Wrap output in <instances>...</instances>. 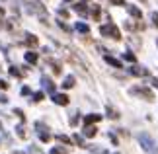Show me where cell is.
Masks as SVG:
<instances>
[{"label":"cell","mask_w":158,"mask_h":154,"mask_svg":"<svg viewBox=\"0 0 158 154\" xmlns=\"http://www.w3.org/2000/svg\"><path fill=\"white\" fill-rule=\"evenodd\" d=\"M27 12H29V14L39 16L41 22L47 23V10H45L43 2H39V0H33V2H29V4H27Z\"/></svg>","instance_id":"1"},{"label":"cell","mask_w":158,"mask_h":154,"mask_svg":"<svg viewBox=\"0 0 158 154\" xmlns=\"http://www.w3.org/2000/svg\"><path fill=\"white\" fill-rule=\"evenodd\" d=\"M100 33L104 35V37H111V39H121V31H119V27L115 26V23H106V26H102L100 27Z\"/></svg>","instance_id":"2"},{"label":"cell","mask_w":158,"mask_h":154,"mask_svg":"<svg viewBox=\"0 0 158 154\" xmlns=\"http://www.w3.org/2000/svg\"><path fill=\"white\" fill-rule=\"evenodd\" d=\"M129 92H131V96H141L143 100H148V102L154 100V94L148 88H144V86H135V88H131Z\"/></svg>","instance_id":"3"},{"label":"cell","mask_w":158,"mask_h":154,"mask_svg":"<svg viewBox=\"0 0 158 154\" xmlns=\"http://www.w3.org/2000/svg\"><path fill=\"white\" fill-rule=\"evenodd\" d=\"M139 140H141V144H143V148L144 150H148V152H156V146H154V140L148 137L147 133H143V135H139Z\"/></svg>","instance_id":"4"},{"label":"cell","mask_w":158,"mask_h":154,"mask_svg":"<svg viewBox=\"0 0 158 154\" xmlns=\"http://www.w3.org/2000/svg\"><path fill=\"white\" fill-rule=\"evenodd\" d=\"M35 127H37V133H39V139L43 140V143H47V140L51 139V135H49V131H45V125L43 123H35Z\"/></svg>","instance_id":"5"},{"label":"cell","mask_w":158,"mask_h":154,"mask_svg":"<svg viewBox=\"0 0 158 154\" xmlns=\"http://www.w3.org/2000/svg\"><path fill=\"white\" fill-rule=\"evenodd\" d=\"M53 102L57 103V106H69V96L66 94H53Z\"/></svg>","instance_id":"6"},{"label":"cell","mask_w":158,"mask_h":154,"mask_svg":"<svg viewBox=\"0 0 158 154\" xmlns=\"http://www.w3.org/2000/svg\"><path fill=\"white\" fill-rule=\"evenodd\" d=\"M129 72H131L133 76H148V70H147V69H143V66H139V65L131 66Z\"/></svg>","instance_id":"7"},{"label":"cell","mask_w":158,"mask_h":154,"mask_svg":"<svg viewBox=\"0 0 158 154\" xmlns=\"http://www.w3.org/2000/svg\"><path fill=\"white\" fill-rule=\"evenodd\" d=\"M100 119H102V115H100V113H90V115L84 117V125H92V123H98Z\"/></svg>","instance_id":"8"},{"label":"cell","mask_w":158,"mask_h":154,"mask_svg":"<svg viewBox=\"0 0 158 154\" xmlns=\"http://www.w3.org/2000/svg\"><path fill=\"white\" fill-rule=\"evenodd\" d=\"M41 82H43V88H45L47 92H51V94H55V84H53V80H51V78L43 76V78H41Z\"/></svg>","instance_id":"9"},{"label":"cell","mask_w":158,"mask_h":154,"mask_svg":"<svg viewBox=\"0 0 158 154\" xmlns=\"http://www.w3.org/2000/svg\"><path fill=\"white\" fill-rule=\"evenodd\" d=\"M127 12H129V14H131L133 18H137V20H141V18H143L141 10H139L137 6H133V4H129V6H127Z\"/></svg>","instance_id":"10"},{"label":"cell","mask_w":158,"mask_h":154,"mask_svg":"<svg viewBox=\"0 0 158 154\" xmlns=\"http://www.w3.org/2000/svg\"><path fill=\"white\" fill-rule=\"evenodd\" d=\"M74 10H76L80 16H88V6L84 4V2H78V4H74Z\"/></svg>","instance_id":"11"},{"label":"cell","mask_w":158,"mask_h":154,"mask_svg":"<svg viewBox=\"0 0 158 154\" xmlns=\"http://www.w3.org/2000/svg\"><path fill=\"white\" fill-rule=\"evenodd\" d=\"M84 135H86L88 139H92V137H96V135H98V129L92 127V125H86V127H84Z\"/></svg>","instance_id":"12"},{"label":"cell","mask_w":158,"mask_h":154,"mask_svg":"<svg viewBox=\"0 0 158 154\" xmlns=\"http://www.w3.org/2000/svg\"><path fill=\"white\" fill-rule=\"evenodd\" d=\"M26 43H27L29 47H37V45H39V39L35 37V35H31V33H27V35H26Z\"/></svg>","instance_id":"13"},{"label":"cell","mask_w":158,"mask_h":154,"mask_svg":"<svg viewBox=\"0 0 158 154\" xmlns=\"http://www.w3.org/2000/svg\"><path fill=\"white\" fill-rule=\"evenodd\" d=\"M106 63H107V65H111V66H115V69H121V60L113 59V57H109V55H106Z\"/></svg>","instance_id":"14"},{"label":"cell","mask_w":158,"mask_h":154,"mask_svg":"<svg viewBox=\"0 0 158 154\" xmlns=\"http://www.w3.org/2000/svg\"><path fill=\"white\" fill-rule=\"evenodd\" d=\"M26 60H27V63H31V65H35V63H37V53H33V51L26 53Z\"/></svg>","instance_id":"15"},{"label":"cell","mask_w":158,"mask_h":154,"mask_svg":"<svg viewBox=\"0 0 158 154\" xmlns=\"http://www.w3.org/2000/svg\"><path fill=\"white\" fill-rule=\"evenodd\" d=\"M106 111H107V117H111V119H119V113L115 111L111 106H107V107H106Z\"/></svg>","instance_id":"16"},{"label":"cell","mask_w":158,"mask_h":154,"mask_svg":"<svg viewBox=\"0 0 158 154\" xmlns=\"http://www.w3.org/2000/svg\"><path fill=\"white\" fill-rule=\"evenodd\" d=\"M100 12H102V10H100V6H98V4H94V6H92V12H90V14H92L94 20H100Z\"/></svg>","instance_id":"17"},{"label":"cell","mask_w":158,"mask_h":154,"mask_svg":"<svg viewBox=\"0 0 158 154\" xmlns=\"http://www.w3.org/2000/svg\"><path fill=\"white\" fill-rule=\"evenodd\" d=\"M76 31H80V33H90V27L86 26V23H76Z\"/></svg>","instance_id":"18"},{"label":"cell","mask_w":158,"mask_h":154,"mask_svg":"<svg viewBox=\"0 0 158 154\" xmlns=\"http://www.w3.org/2000/svg\"><path fill=\"white\" fill-rule=\"evenodd\" d=\"M74 86V76H66L63 82V88H72Z\"/></svg>","instance_id":"19"},{"label":"cell","mask_w":158,"mask_h":154,"mask_svg":"<svg viewBox=\"0 0 158 154\" xmlns=\"http://www.w3.org/2000/svg\"><path fill=\"white\" fill-rule=\"evenodd\" d=\"M51 154H69V152L63 146H55V148H51Z\"/></svg>","instance_id":"20"},{"label":"cell","mask_w":158,"mask_h":154,"mask_svg":"<svg viewBox=\"0 0 158 154\" xmlns=\"http://www.w3.org/2000/svg\"><path fill=\"white\" fill-rule=\"evenodd\" d=\"M72 140H74L78 146H86V144H84V139L80 137V135H74V137H72Z\"/></svg>","instance_id":"21"},{"label":"cell","mask_w":158,"mask_h":154,"mask_svg":"<svg viewBox=\"0 0 158 154\" xmlns=\"http://www.w3.org/2000/svg\"><path fill=\"white\" fill-rule=\"evenodd\" d=\"M51 69H53V72H55V74H60V65H59V63H55V60H51Z\"/></svg>","instance_id":"22"},{"label":"cell","mask_w":158,"mask_h":154,"mask_svg":"<svg viewBox=\"0 0 158 154\" xmlns=\"http://www.w3.org/2000/svg\"><path fill=\"white\" fill-rule=\"evenodd\" d=\"M57 140H60V143H64V144H70V139L66 137V135H57Z\"/></svg>","instance_id":"23"},{"label":"cell","mask_w":158,"mask_h":154,"mask_svg":"<svg viewBox=\"0 0 158 154\" xmlns=\"http://www.w3.org/2000/svg\"><path fill=\"white\" fill-rule=\"evenodd\" d=\"M150 20H152V26L158 27V12H152V14H150Z\"/></svg>","instance_id":"24"},{"label":"cell","mask_w":158,"mask_h":154,"mask_svg":"<svg viewBox=\"0 0 158 154\" xmlns=\"http://www.w3.org/2000/svg\"><path fill=\"white\" fill-rule=\"evenodd\" d=\"M123 57H125V60H129V63H135V60H137V57L133 53H125Z\"/></svg>","instance_id":"25"},{"label":"cell","mask_w":158,"mask_h":154,"mask_svg":"<svg viewBox=\"0 0 158 154\" xmlns=\"http://www.w3.org/2000/svg\"><path fill=\"white\" fill-rule=\"evenodd\" d=\"M10 74H12V76H18V78H20V76H22V72L18 70V69H14V66H12V69H10Z\"/></svg>","instance_id":"26"},{"label":"cell","mask_w":158,"mask_h":154,"mask_svg":"<svg viewBox=\"0 0 158 154\" xmlns=\"http://www.w3.org/2000/svg\"><path fill=\"white\" fill-rule=\"evenodd\" d=\"M43 100V92H37V94L33 96V102H41Z\"/></svg>","instance_id":"27"},{"label":"cell","mask_w":158,"mask_h":154,"mask_svg":"<svg viewBox=\"0 0 158 154\" xmlns=\"http://www.w3.org/2000/svg\"><path fill=\"white\" fill-rule=\"evenodd\" d=\"M111 4H115V6H125V0H109Z\"/></svg>","instance_id":"28"},{"label":"cell","mask_w":158,"mask_h":154,"mask_svg":"<svg viewBox=\"0 0 158 154\" xmlns=\"http://www.w3.org/2000/svg\"><path fill=\"white\" fill-rule=\"evenodd\" d=\"M16 131H18V135H20V137H22V139H26V131H23V127H18V129H16Z\"/></svg>","instance_id":"29"},{"label":"cell","mask_w":158,"mask_h":154,"mask_svg":"<svg viewBox=\"0 0 158 154\" xmlns=\"http://www.w3.org/2000/svg\"><path fill=\"white\" fill-rule=\"evenodd\" d=\"M59 26H60V27H63V29H64V31H69V33H70V27H69V26H66V23H64V22H60V20H59Z\"/></svg>","instance_id":"30"},{"label":"cell","mask_w":158,"mask_h":154,"mask_svg":"<svg viewBox=\"0 0 158 154\" xmlns=\"http://www.w3.org/2000/svg\"><path fill=\"white\" fill-rule=\"evenodd\" d=\"M76 123H78V113H74L70 117V125H76Z\"/></svg>","instance_id":"31"},{"label":"cell","mask_w":158,"mask_h":154,"mask_svg":"<svg viewBox=\"0 0 158 154\" xmlns=\"http://www.w3.org/2000/svg\"><path fill=\"white\" fill-rule=\"evenodd\" d=\"M59 16H60V18H69V12H66V10H63V8H60V10H59Z\"/></svg>","instance_id":"32"},{"label":"cell","mask_w":158,"mask_h":154,"mask_svg":"<svg viewBox=\"0 0 158 154\" xmlns=\"http://www.w3.org/2000/svg\"><path fill=\"white\" fill-rule=\"evenodd\" d=\"M6 88H8V82H4V80L0 78V90H6Z\"/></svg>","instance_id":"33"},{"label":"cell","mask_w":158,"mask_h":154,"mask_svg":"<svg viewBox=\"0 0 158 154\" xmlns=\"http://www.w3.org/2000/svg\"><path fill=\"white\" fill-rule=\"evenodd\" d=\"M29 154H43V152H41V150H37L35 146H31V148H29Z\"/></svg>","instance_id":"34"},{"label":"cell","mask_w":158,"mask_h":154,"mask_svg":"<svg viewBox=\"0 0 158 154\" xmlns=\"http://www.w3.org/2000/svg\"><path fill=\"white\" fill-rule=\"evenodd\" d=\"M22 94H23V96H27V94H31V90H29L27 86H26V88H22Z\"/></svg>","instance_id":"35"},{"label":"cell","mask_w":158,"mask_h":154,"mask_svg":"<svg viewBox=\"0 0 158 154\" xmlns=\"http://www.w3.org/2000/svg\"><path fill=\"white\" fill-rule=\"evenodd\" d=\"M150 82H152V86L158 90V78H150Z\"/></svg>","instance_id":"36"},{"label":"cell","mask_w":158,"mask_h":154,"mask_svg":"<svg viewBox=\"0 0 158 154\" xmlns=\"http://www.w3.org/2000/svg\"><path fill=\"white\" fill-rule=\"evenodd\" d=\"M6 100H8V98H6V96H2V94H0V102H2V103H6Z\"/></svg>","instance_id":"37"},{"label":"cell","mask_w":158,"mask_h":154,"mask_svg":"<svg viewBox=\"0 0 158 154\" xmlns=\"http://www.w3.org/2000/svg\"><path fill=\"white\" fill-rule=\"evenodd\" d=\"M14 154H22V152H14Z\"/></svg>","instance_id":"38"},{"label":"cell","mask_w":158,"mask_h":154,"mask_svg":"<svg viewBox=\"0 0 158 154\" xmlns=\"http://www.w3.org/2000/svg\"><path fill=\"white\" fill-rule=\"evenodd\" d=\"M66 2H70V0H66Z\"/></svg>","instance_id":"39"},{"label":"cell","mask_w":158,"mask_h":154,"mask_svg":"<svg viewBox=\"0 0 158 154\" xmlns=\"http://www.w3.org/2000/svg\"><path fill=\"white\" fill-rule=\"evenodd\" d=\"M141 2H144V0H141Z\"/></svg>","instance_id":"40"}]
</instances>
